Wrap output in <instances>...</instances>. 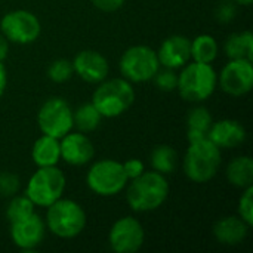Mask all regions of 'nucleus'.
Masks as SVG:
<instances>
[{"label":"nucleus","instance_id":"obj_1","mask_svg":"<svg viewBox=\"0 0 253 253\" xmlns=\"http://www.w3.org/2000/svg\"><path fill=\"white\" fill-rule=\"evenodd\" d=\"M169 197V182L156 170H145L126 185V202L136 213L153 212L163 206Z\"/></svg>","mask_w":253,"mask_h":253},{"label":"nucleus","instance_id":"obj_2","mask_svg":"<svg viewBox=\"0 0 253 253\" xmlns=\"http://www.w3.org/2000/svg\"><path fill=\"white\" fill-rule=\"evenodd\" d=\"M221 162V150L209 138H203L190 142L182 160V169L191 182L206 184L215 178Z\"/></svg>","mask_w":253,"mask_h":253},{"label":"nucleus","instance_id":"obj_3","mask_svg":"<svg viewBox=\"0 0 253 253\" xmlns=\"http://www.w3.org/2000/svg\"><path fill=\"white\" fill-rule=\"evenodd\" d=\"M135 102V89L123 77L105 79L93 90L92 104L105 119H114L125 114Z\"/></svg>","mask_w":253,"mask_h":253},{"label":"nucleus","instance_id":"obj_4","mask_svg":"<svg viewBox=\"0 0 253 253\" xmlns=\"http://www.w3.org/2000/svg\"><path fill=\"white\" fill-rule=\"evenodd\" d=\"M218 86V74L212 64L188 62L178 74L176 90L188 102H203L209 99Z\"/></svg>","mask_w":253,"mask_h":253},{"label":"nucleus","instance_id":"obj_5","mask_svg":"<svg viewBox=\"0 0 253 253\" xmlns=\"http://www.w3.org/2000/svg\"><path fill=\"white\" fill-rule=\"evenodd\" d=\"M46 209V230L59 239H74L86 228V212L77 202L71 199L61 197Z\"/></svg>","mask_w":253,"mask_h":253},{"label":"nucleus","instance_id":"obj_6","mask_svg":"<svg viewBox=\"0 0 253 253\" xmlns=\"http://www.w3.org/2000/svg\"><path fill=\"white\" fill-rule=\"evenodd\" d=\"M67 187L64 172L56 166L37 168L25 187V196L39 208H47L62 197Z\"/></svg>","mask_w":253,"mask_h":253},{"label":"nucleus","instance_id":"obj_7","mask_svg":"<svg viewBox=\"0 0 253 253\" xmlns=\"http://www.w3.org/2000/svg\"><path fill=\"white\" fill-rule=\"evenodd\" d=\"M129 179L125 173L123 163L113 159H102L95 162L87 173L86 184L92 193L101 197H113L120 194Z\"/></svg>","mask_w":253,"mask_h":253},{"label":"nucleus","instance_id":"obj_8","mask_svg":"<svg viewBox=\"0 0 253 253\" xmlns=\"http://www.w3.org/2000/svg\"><path fill=\"white\" fill-rule=\"evenodd\" d=\"M119 70L122 77L130 83L150 82L160 70L157 52L145 44L130 46L123 52L119 61Z\"/></svg>","mask_w":253,"mask_h":253},{"label":"nucleus","instance_id":"obj_9","mask_svg":"<svg viewBox=\"0 0 253 253\" xmlns=\"http://www.w3.org/2000/svg\"><path fill=\"white\" fill-rule=\"evenodd\" d=\"M37 125L43 135L61 139L74 127L71 105L61 96L46 99L37 113Z\"/></svg>","mask_w":253,"mask_h":253},{"label":"nucleus","instance_id":"obj_10","mask_svg":"<svg viewBox=\"0 0 253 253\" xmlns=\"http://www.w3.org/2000/svg\"><path fill=\"white\" fill-rule=\"evenodd\" d=\"M0 33L9 43L30 44L40 37L42 24L33 12L16 9L7 12L0 19Z\"/></svg>","mask_w":253,"mask_h":253},{"label":"nucleus","instance_id":"obj_11","mask_svg":"<svg viewBox=\"0 0 253 253\" xmlns=\"http://www.w3.org/2000/svg\"><path fill=\"white\" fill-rule=\"evenodd\" d=\"M144 242L145 230L135 216L119 218L108 233V245L116 253H136Z\"/></svg>","mask_w":253,"mask_h":253},{"label":"nucleus","instance_id":"obj_12","mask_svg":"<svg viewBox=\"0 0 253 253\" xmlns=\"http://www.w3.org/2000/svg\"><path fill=\"white\" fill-rule=\"evenodd\" d=\"M221 89L231 96H243L253 87V65L251 59H230L218 76Z\"/></svg>","mask_w":253,"mask_h":253},{"label":"nucleus","instance_id":"obj_13","mask_svg":"<svg viewBox=\"0 0 253 253\" xmlns=\"http://www.w3.org/2000/svg\"><path fill=\"white\" fill-rule=\"evenodd\" d=\"M44 234H46L44 221L36 212L24 219L12 222L9 230L12 243L24 252L36 251L44 240Z\"/></svg>","mask_w":253,"mask_h":253},{"label":"nucleus","instance_id":"obj_14","mask_svg":"<svg viewBox=\"0 0 253 253\" xmlns=\"http://www.w3.org/2000/svg\"><path fill=\"white\" fill-rule=\"evenodd\" d=\"M74 73L86 83L98 84L108 77L110 64L107 58L92 49L80 50L71 61Z\"/></svg>","mask_w":253,"mask_h":253},{"label":"nucleus","instance_id":"obj_15","mask_svg":"<svg viewBox=\"0 0 253 253\" xmlns=\"http://www.w3.org/2000/svg\"><path fill=\"white\" fill-rule=\"evenodd\" d=\"M61 159L70 166H84L92 162L95 148L92 141L83 132H68L59 139Z\"/></svg>","mask_w":253,"mask_h":253},{"label":"nucleus","instance_id":"obj_16","mask_svg":"<svg viewBox=\"0 0 253 253\" xmlns=\"http://www.w3.org/2000/svg\"><path fill=\"white\" fill-rule=\"evenodd\" d=\"M156 52L160 67L172 70L182 68L191 61V40L182 34H173L166 37Z\"/></svg>","mask_w":253,"mask_h":253},{"label":"nucleus","instance_id":"obj_17","mask_svg":"<svg viewBox=\"0 0 253 253\" xmlns=\"http://www.w3.org/2000/svg\"><path fill=\"white\" fill-rule=\"evenodd\" d=\"M246 129L245 126L234 119H222L219 122H213L208 138L219 148V150H231L237 148L246 141Z\"/></svg>","mask_w":253,"mask_h":253},{"label":"nucleus","instance_id":"obj_18","mask_svg":"<svg viewBox=\"0 0 253 253\" xmlns=\"http://www.w3.org/2000/svg\"><path fill=\"white\" fill-rule=\"evenodd\" d=\"M251 230V225H248L239 215L224 216L218 219L212 228V234L215 240L225 246H237L245 242Z\"/></svg>","mask_w":253,"mask_h":253},{"label":"nucleus","instance_id":"obj_19","mask_svg":"<svg viewBox=\"0 0 253 253\" xmlns=\"http://www.w3.org/2000/svg\"><path fill=\"white\" fill-rule=\"evenodd\" d=\"M31 159L37 168L56 166L61 160L59 139L47 135H42L40 138H37L31 148Z\"/></svg>","mask_w":253,"mask_h":253},{"label":"nucleus","instance_id":"obj_20","mask_svg":"<svg viewBox=\"0 0 253 253\" xmlns=\"http://www.w3.org/2000/svg\"><path fill=\"white\" fill-rule=\"evenodd\" d=\"M227 181L240 190L252 187L253 182V160L251 156L234 157L225 170Z\"/></svg>","mask_w":253,"mask_h":253},{"label":"nucleus","instance_id":"obj_21","mask_svg":"<svg viewBox=\"0 0 253 253\" xmlns=\"http://www.w3.org/2000/svg\"><path fill=\"white\" fill-rule=\"evenodd\" d=\"M213 123L212 114L206 107H194L187 116V138L188 142L208 138L211 126Z\"/></svg>","mask_w":253,"mask_h":253},{"label":"nucleus","instance_id":"obj_22","mask_svg":"<svg viewBox=\"0 0 253 253\" xmlns=\"http://www.w3.org/2000/svg\"><path fill=\"white\" fill-rule=\"evenodd\" d=\"M228 59H253V34L249 30L231 34L224 44Z\"/></svg>","mask_w":253,"mask_h":253},{"label":"nucleus","instance_id":"obj_23","mask_svg":"<svg viewBox=\"0 0 253 253\" xmlns=\"http://www.w3.org/2000/svg\"><path fill=\"white\" fill-rule=\"evenodd\" d=\"M150 165L153 170L162 175H170L178 168V153L172 145L160 144L156 145L150 154Z\"/></svg>","mask_w":253,"mask_h":253},{"label":"nucleus","instance_id":"obj_24","mask_svg":"<svg viewBox=\"0 0 253 253\" xmlns=\"http://www.w3.org/2000/svg\"><path fill=\"white\" fill-rule=\"evenodd\" d=\"M219 46L213 36L199 34L191 40V61L202 64H212L218 58Z\"/></svg>","mask_w":253,"mask_h":253},{"label":"nucleus","instance_id":"obj_25","mask_svg":"<svg viewBox=\"0 0 253 253\" xmlns=\"http://www.w3.org/2000/svg\"><path fill=\"white\" fill-rule=\"evenodd\" d=\"M102 119L104 117L99 114V111L95 108V105L92 102L82 104L80 107L76 108V111L73 110L74 127L83 133H89V132H93L95 129H98Z\"/></svg>","mask_w":253,"mask_h":253},{"label":"nucleus","instance_id":"obj_26","mask_svg":"<svg viewBox=\"0 0 253 253\" xmlns=\"http://www.w3.org/2000/svg\"><path fill=\"white\" fill-rule=\"evenodd\" d=\"M34 203L24 194V196H18L15 194L13 197H10V202L6 208V218L9 221V224L24 219L27 216H30L31 213H34Z\"/></svg>","mask_w":253,"mask_h":253},{"label":"nucleus","instance_id":"obj_27","mask_svg":"<svg viewBox=\"0 0 253 253\" xmlns=\"http://www.w3.org/2000/svg\"><path fill=\"white\" fill-rule=\"evenodd\" d=\"M73 74H74L73 64L65 58L55 59L47 67V77L55 83H65L73 77Z\"/></svg>","mask_w":253,"mask_h":253},{"label":"nucleus","instance_id":"obj_28","mask_svg":"<svg viewBox=\"0 0 253 253\" xmlns=\"http://www.w3.org/2000/svg\"><path fill=\"white\" fill-rule=\"evenodd\" d=\"M153 82L156 83L157 89L163 90V92H173L176 90L178 86V74L175 73V70L172 68H160L156 76L153 77Z\"/></svg>","mask_w":253,"mask_h":253},{"label":"nucleus","instance_id":"obj_29","mask_svg":"<svg viewBox=\"0 0 253 253\" xmlns=\"http://www.w3.org/2000/svg\"><path fill=\"white\" fill-rule=\"evenodd\" d=\"M237 215L248 224L253 225V187H248L243 190V194L239 199Z\"/></svg>","mask_w":253,"mask_h":253},{"label":"nucleus","instance_id":"obj_30","mask_svg":"<svg viewBox=\"0 0 253 253\" xmlns=\"http://www.w3.org/2000/svg\"><path fill=\"white\" fill-rule=\"evenodd\" d=\"M21 187L19 178L12 172H1L0 173V196L1 197H13L18 194Z\"/></svg>","mask_w":253,"mask_h":253},{"label":"nucleus","instance_id":"obj_31","mask_svg":"<svg viewBox=\"0 0 253 253\" xmlns=\"http://www.w3.org/2000/svg\"><path fill=\"white\" fill-rule=\"evenodd\" d=\"M123 169H125L127 179L130 181V179H135L145 172V165L139 159H129V160L123 162Z\"/></svg>","mask_w":253,"mask_h":253},{"label":"nucleus","instance_id":"obj_32","mask_svg":"<svg viewBox=\"0 0 253 253\" xmlns=\"http://www.w3.org/2000/svg\"><path fill=\"white\" fill-rule=\"evenodd\" d=\"M236 16V3L228 0V1H222L219 6H218V10H216V18L221 21V22H230L233 21Z\"/></svg>","mask_w":253,"mask_h":253},{"label":"nucleus","instance_id":"obj_33","mask_svg":"<svg viewBox=\"0 0 253 253\" xmlns=\"http://www.w3.org/2000/svg\"><path fill=\"white\" fill-rule=\"evenodd\" d=\"M126 0H92V4L102 12H116L123 7Z\"/></svg>","mask_w":253,"mask_h":253},{"label":"nucleus","instance_id":"obj_34","mask_svg":"<svg viewBox=\"0 0 253 253\" xmlns=\"http://www.w3.org/2000/svg\"><path fill=\"white\" fill-rule=\"evenodd\" d=\"M7 86V70L3 62H0V98L3 96Z\"/></svg>","mask_w":253,"mask_h":253},{"label":"nucleus","instance_id":"obj_35","mask_svg":"<svg viewBox=\"0 0 253 253\" xmlns=\"http://www.w3.org/2000/svg\"><path fill=\"white\" fill-rule=\"evenodd\" d=\"M7 53H9V42L0 33V62H3L7 58Z\"/></svg>","mask_w":253,"mask_h":253},{"label":"nucleus","instance_id":"obj_36","mask_svg":"<svg viewBox=\"0 0 253 253\" xmlns=\"http://www.w3.org/2000/svg\"><path fill=\"white\" fill-rule=\"evenodd\" d=\"M231 1H234L236 4H242V6H251L252 4V1L253 0H231Z\"/></svg>","mask_w":253,"mask_h":253}]
</instances>
